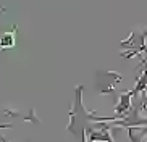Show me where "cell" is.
<instances>
[{"label": "cell", "instance_id": "6da1fadb", "mask_svg": "<svg viewBox=\"0 0 147 142\" xmlns=\"http://www.w3.org/2000/svg\"><path fill=\"white\" fill-rule=\"evenodd\" d=\"M69 121L68 131L73 133L76 137H81V141H86V128L89 121H105V118H94V113H87L82 107L81 102V87H78L76 92V102H74L73 110L69 112Z\"/></svg>", "mask_w": 147, "mask_h": 142}, {"label": "cell", "instance_id": "277c9868", "mask_svg": "<svg viewBox=\"0 0 147 142\" xmlns=\"http://www.w3.org/2000/svg\"><path fill=\"white\" fill-rule=\"evenodd\" d=\"M126 110H129V97H128V95H123L121 103L117 107V113H118V115H121V113H125Z\"/></svg>", "mask_w": 147, "mask_h": 142}, {"label": "cell", "instance_id": "7a4b0ae2", "mask_svg": "<svg viewBox=\"0 0 147 142\" xmlns=\"http://www.w3.org/2000/svg\"><path fill=\"white\" fill-rule=\"evenodd\" d=\"M100 129L102 131H92V129H89L87 131V141L91 142H113L112 141V136L108 134V128L105 125H100Z\"/></svg>", "mask_w": 147, "mask_h": 142}, {"label": "cell", "instance_id": "5b68a950", "mask_svg": "<svg viewBox=\"0 0 147 142\" xmlns=\"http://www.w3.org/2000/svg\"><path fill=\"white\" fill-rule=\"evenodd\" d=\"M5 44H8V45H11L13 44V39L8 37V36H5V37H2V40H0V45H5Z\"/></svg>", "mask_w": 147, "mask_h": 142}, {"label": "cell", "instance_id": "3957f363", "mask_svg": "<svg viewBox=\"0 0 147 142\" xmlns=\"http://www.w3.org/2000/svg\"><path fill=\"white\" fill-rule=\"evenodd\" d=\"M128 133H129V141L131 142H141L144 137H146V131H144V129H141V131L138 133L134 128H129Z\"/></svg>", "mask_w": 147, "mask_h": 142}]
</instances>
